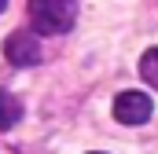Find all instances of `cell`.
<instances>
[{
	"mask_svg": "<svg viewBox=\"0 0 158 154\" xmlns=\"http://www.w3.org/2000/svg\"><path fill=\"white\" fill-rule=\"evenodd\" d=\"M77 18V0H30V22L44 37L66 33Z\"/></svg>",
	"mask_w": 158,
	"mask_h": 154,
	"instance_id": "cell-1",
	"label": "cell"
},
{
	"mask_svg": "<svg viewBox=\"0 0 158 154\" xmlns=\"http://www.w3.org/2000/svg\"><path fill=\"white\" fill-rule=\"evenodd\" d=\"M155 114V103H151V95L147 92H118L114 95V117H118L121 125H147Z\"/></svg>",
	"mask_w": 158,
	"mask_h": 154,
	"instance_id": "cell-2",
	"label": "cell"
},
{
	"mask_svg": "<svg viewBox=\"0 0 158 154\" xmlns=\"http://www.w3.org/2000/svg\"><path fill=\"white\" fill-rule=\"evenodd\" d=\"M40 55H44L40 51V37L30 33V30H19V33H11L4 40V59L11 66H37Z\"/></svg>",
	"mask_w": 158,
	"mask_h": 154,
	"instance_id": "cell-3",
	"label": "cell"
},
{
	"mask_svg": "<svg viewBox=\"0 0 158 154\" xmlns=\"http://www.w3.org/2000/svg\"><path fill=\"white\" fill-rule=\"evenodd\" d=\"M19 121H22V103H19L11 92H4V88H0V132L15 128Z\"/></svg>",
	"mask_w": 158,
	"mask_h": 154,
	"instance_id": "cell-4",
	"label": "cell"
},
{
	"mask_svg": "<svg viewBox=\"0 0 158 154\" xmlns=\"http://www.w3.org/2000/svg\"><path fill=\"white\" fill-rule=\"evenodd\" d=\"M140 77H143L151 88H158V48L143 51V59H140Z\"/></svg>",
	"mask_w": 158,
	"mask_h": 154,
	"instance_id": "cell-5",
	"label": "cell"
},
{
	"mask_svg": "<svg viewBox=\"0 0 158 154\" xmlns=\"http://www.w3.org/2000/svg\"><path fill=\"white\" fill-rule=\"evenodd\" d=\"M4 7H7V0H0V11H4Z\"/></svg>",
	"mask_w": 158,
	"mask_h": 154,
	"instance_id": "cell-6",
	"label": "cell"
},
{
	"mask_svg": "<svg viewBox=\"0 0 158 154\" xmlns=\"http://www.w3.org/2000/svg\"><path fill=\"white\" fill-rule=\"evenodd\" d=\"M92 154H103V151H92Z\"/></svg>",
	"mask_w": 158,
	"mask_h": 154,
	"instance_id": "cell-7",
	"label": "cell"
}]
</instances>
